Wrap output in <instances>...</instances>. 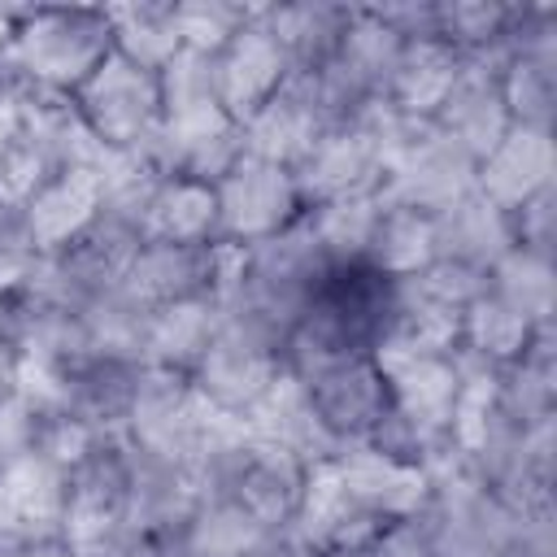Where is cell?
<instances>
[{"mask_svg":"<svg viewBox=\"0 0 557 557\" xmlns=\"http://www.w3.org/2000/svg\"><path fill=\"white\" fill-rule=\"evenodd\" d=\"M392 326V283L370 265H331L283 339V370L309 379L344 357L374 352Z\"/></svg>","mask_w":557,"mask_h":557,"instance_id":"cell-1","label":"cell"},{"mask_svg":"<svg viewBox=\"0 0 557 557\" xmlns=\"http://www.w3.org/2000/svg\"><path fill=\"white\" fill-rule=\"evenodd\" d=\"M113 52L104 4H17L4 70L35 96L70 100Z\"/></svg>","mask_w":557,"mask_h":557,"instance_id":"cell-2","label":"cell"},{"mask_svg":"<svg viewBox=\"0 0 557 557\" xmlns=\"http://www.w3.org/2000/svg\"><path fill=\"white\" fill-rule=\"evenodd\" d=\"M239 422L218 418L191 387L187 374L161 370V366H139L131 413L122 440L139 453L178 461L187 470H205V461L218 453V444L235 431Z\"/></svg>","mask_w":557,"mask_h":557,"instance_id":"cell-3","label":"cell"},{"mask_svg":"<svg viewBox=\"0 0 557 557\" xmlns=\"http://www.w3.org/2000/svg\"><path fill=\"white\" fill-rule=\"evenodd\" d=\"M309 470L313 466H305L287 448L257 440L244 426H235L218 444V453L205 461L200 479H205V492H222V496L239 500L270 531H287L296 518V505L305 496Z\"/></svg>","mask_w":557,"mask_h":557,"instance_id":"cell-4","label":"cell"},{"mask_svg":"<svg viewBox=\"0 0 557 557\" xmlns=\"http://www.w3.org/2000/svg\"><path fill=\"white\" fill-rule=\"evenodd\" d=\"M70 104L104 152L144 157L161 131V74L109 52Z\"/></svg>","mask_w":557,"mask_h":557,"instance_id":"cell-5","label":"cell"},{"mask_svg":"<svg viewBox=\"0 0 557 557\" xmlns=\"http://www.w3.org/2000/svg\"><path fill=\"white\" fill-rule=\"evenodd\" d=\"M131 505V448L126 440L96 444L78 466L65 470V513H61V544L74 557L100 553L122 535Z\"/></svg>","mask_w":557,"mask_h":557,"instance_id":"cell-6","label":"cell"},{"mask_svg":"<svg viewBox=\"0 0 557 557\" xmlns=\"http://www.w3.org/2000/svg\"><path fill=\"white\" fill-rule=\"evenodd\" d=\"M374 361L387 379L392 392V413L426 444L431 461L448 448V426L457 409V392L466 379V366L457 352H426V348H405L383 339L374 348ZM426 461V466H431Z\"/></svg>","mask_w":557,"mask_h":557,"instance_id":"cell-7","label":"cell"},{"mask_svg":"<svg viewBox=\"0 0 557 557\" xmlns=\"http://www.w3.org/2000/svg\"><path fill=\"white\" fill-rule=\"evenodd\" d=\"M187 379L218 418L244 426V418L261 405V396L283 379V348L270 335L235 318H222L213 344L205 348V357L191 366Z\"/></svg>","mask_w":557,"mask_h":557,"instance_id":"cell-8","label":"cell"},{"mask_svg":"<svg viewBox=\"0 0 557 557\" xmlns=\"http://www.w3.org/2000/svg\"><path fill=\"white\" fill-rule=\"evenodd\" d=\"M213 196H218V239L239 244V248L270 244L305 218L296 174L287 165L252 157V152H244L213 183Z\"/></svg>","mask_w":557,"mask_h":557,"instance_id":"cell-9","label":"cell"},{"mask_svg":"<svg viewBox=\"0 0 557 557\" xmlns=\"http://www.w3.org/2000/svg\"><path fill=\"white\" fill-rule=\"evenodd\" d=\"M292 74H296V65H292L287 48L265 30V22L257 17V9H252V17L209 57L213 100H218V109H222L235 126H244L252 113H261V109L287 87Z\"/></svg>","mask_w":557,"mask_h":557,"instance_id":"cell-10","label":"cell"},{"mask_svg":"<svg viewBox=\"0 0 557 557\" xmlns=\"http://www.w3.org/2000/svg\"><path fill=\"white\" fill-rule=\"evenodd\" d=\"M470 191H474V157L457 139H448L435 122H418L409 131L383 183V200L422 209L431 218H440Z\"/></svg>","mask_w":557,"mask_h":557,"instance_id":"cell-11","label":"cell"},{"mask_svg":"<svg viewBox=\"0 0 557 557\" xmlns=\"http://www.w3.org/2000/svg\"><path fill=\"white\" fill-rule=\"evenodd\" d=\"M344 492L383 527L413 522L431 505V470L422 461L392 457L374 444H344L331 461Z\"/></svg>","mask_w":557,"mask_h":557,"instance_id":"cell-12","label":"cell"},{"mask_svg":"<svg viewBox=\"0 0 557 557\" xmlns=\"http://www.w3.org/2000/svg\"><path fill=\"white\" fill-rule=\"evenodd\" d=\"M104 165V161H100ZM100 165H70L39 183V191L17 209L13 231L35 257H61L104 209Z\"/></svg>","mask_w":557,"mask_h":557,"instance_id":"cell-13","label":"cell"},{"mask_svg":"<svg viewBox=\"0 0 557 557\" xmlns=\"http://www.w3.org/2000/svg\"><path fill=\"white\" fill-rule=\"evenodd\" d=\"M300 383H305L322 426L339 444H366L379 431V422L392 413V392H387V379H383L374 352L344 357Z\"/></svg>","mask_w":557,"mask_h":557,"instance_id":"cell-14","label":"cell"},{"mask_svg":"<svg viewBox=\"0 0 557 557\" xmlns=\"http://www.w3.org/2000/svg\"><path fill=\"white\" fill-rule=\"evenodd\" d=\"M200 496H205V479L196 470L131 448V505H126V527L135 535L157 540V544H174V535L196 513Z\"/></svg>","mask_w":557,"mask_h":557,"instance_id":"cell-15","label":"cell"},{"mask_svg":"<svg viewBox=\"0 0 557 557\" xmlns=\"http://www.w3.org/2000/svg\"><path fill=\"white\" fill-rule=\"evenodd\" d=\"M326 126H335V122H331V113H326V104L318 96L313 74L296 70L287 78V87L261 113H252L239 131H244V152L278 161V165L292 170Z\"/></svg>","mask_w":557,"mask_h":557,"instance_id":"cell-16","label":"cell"},{"mask_svg":"<svg viewBox=\"0 0 557 557\" xmlns=\"http://www.w3.org/2000/svg\"><path fill=\"white\" fill-rule=\"evenodd\" d=\"M557 187V139L553 131L509 126L505 139L474 165V191L496 209L513 213L531 196Z\"/></svg>","mask_w":557,"mask_h":557,"instance_id":"cell-17","label":"cell"},{"mask_svg":"<svg viewBox=\"0 0 557 557\" xmlns=\"http://www.w3.org/2000/svg\"><path fill=\"white\" fill-rule=\"evenodd\" d=\"M509 52V48H505ZM505 52H492V57H466V74L457 78V87L448 91V100L440 104L435 113V126L457 139L474 165L505 139V131L513 126L509 122V109L500 100V61Z\"/></svg>","mask_w":557,"mask_h":557,"instance_id":"cell-18","label":"cell"},{"mask_svg":"<svg viewBox=\"0 0 557 557\" xmlns=\"http://www.w3.org/2000/svg\"><path fill=\"white\" fill-rule=\"evenodd\" d=\"M379 531H383V522L370 518V513L344 492V483L335 479L331 461L309 470L305 496H300V505H296V518H292L287 535H296L300 544H309V548L322 553V557H335V553H348V548L370 544Z\"/></svg>","mask_w":557,"mask_h":557,"instance_id":"cell-19","label":"cell"},{"mask_svg":"<svg viewBox=\"0 0 557 557\" xmlns=\"http://www.w3.org/2000/svg\"><path fill=\"white\" fill-rule=\"evenodd\" d=\"M213 261H218V239L187 248V244H139L122 296L135 300L144 313L165 309L178 300L213 296Z\"/></svg>","mask_w":557,"mask_h":557,"instance_id":"cell-20","label":"cell"},{"mask_svg":"<svg viewBox=\"0 0 557 557\" xmlns=\"http://www.w3.org/2000/svg\"><path fill=\"white\" fill-rule=\"evenodd\" d=\"M135 379H139V361L87 357L74 370H65L52 387H44L39 396L61 405V409H70L74 418H83L100 435L122 440L126 413H131V396H135Z\"/></svg>","mask_w":557,"mask_h":557,"instance_id":"cell-21","label":"cell"},{"mask_svg":"<svg viewBox=\"0 0 557 557\" xmlns=\"http://www.w3.org/2000/svg\"><path fill=\"white\" fill-rule=\"evenodd\" d=\"M244 431L257 435V440H270L278 448H287L292 457H300L305 466H326L335 461V453L344 448L318 418L309 392L300 379H292L283 370V379L261 396V405L244 418Z\"/></svg>","mask_w":557,"mask_h":557,"instance_id":"cell-22","label":"cell"},{"mask_svg":"<svg viewBox=\"0 0 557 557\" xmlns=\"http://www.w3.org/2000/svg\"><path fill=\"white\" fill-rule=\"evenodd\" d=\"M139 252V231L100 213L96 226H87L61 257H52L65 292L83 305L91 296H104V292H122L126 283V270Z\"/></svg>","mask_w":557,"mask_h":557,"instance_id":"cell-23","label":"cell"},{"mask_svg":"<svg viewBox=\"0 0 557 557\" xmlns=\"http://www.w3.org/2000/svg\"><path fill=\"white\" fill-rule=\"evenodd\" d=\"M461 74H466V57L457 48H448L444 39H413L396 61L383 100L409 122H435L440 104L448 100Z\"/></svg>","mask_w":557,"mask_h":557,"instance_id":"cell-24","label":"cell"},{"mask_svg":"<svg viewBox=\"0 0 557 557\" xmlns=\"http://www.w3.org/2000/svg\"><path fill=\"white\" fill-rule=\"evenodd\" d=\"M218 326H222V309H218L213 296L148 309L144 313V339H139V366H161V370L191 374V366L213 344Z\"/></svg>","mask_w":557,"mask_h":557,"instance_id":"cell-25","label":"cell"},{"mask_svg":"<svg viewBox=\"0 0 557 557\" xmlns=\"http://www.w3.org/2000/svg\"><path fill=\"white\" fill-rule=\"evenodd\" d=\"M218 239V196L200 178H161L139 218V244H213Z\"/></svg>","mask_w":557,"mask_h":557,"instance_id":"cell-26","label":"cell"},{"mask_svg":"<svg viewBox=\"0 0 557 557\" xmlns=\"http://www.w3.org/2000/svg\"><path fill=\"white\" fill-rule=\"evenodd\" d=\"M278 531L257 522L239 500L205 492L187 527L174 535L170 557H261Z\"/></svg>","mask_w":557,"mask_h":557,"instance_id":"cell-27","label":"cell"},{"mask_svg":"<svg viewBox=\"0 0 557 557\" xmlns=\"http://www.w3.org/2000/svg\"><path fill=\"white\" fill-rule=\"evenodd\" d=\"M440 261V231L435 218L396 200H383L379 222L370 231V244L361 252V265H370L374 274H383L387 283L413 278L418 270Z\"/></svg>","mask_w":557,"mask_h":557,"instance_id":"cell-28","label":"cell"},{"mask_svg":"<svg viewBox=\"0 0 557 557\" xmlns=\"http://www.w3.org/2000/svg\"><path fill=\"white\" fill-rule=\"evenodd\" d=\"M435 231H440V257L444 261H457V265H470L479 274H487L513 248L509 213L496 209L479 191H470L453 209H444L435 218Z\"/></svg>","mask_w":557,"mask_h":557,"instance_id":"cell-29","label":"cell"},{"mask_svg":"<svg viewBox=\"0 0 557 557\" xmlns=\"http://www.w3.org/2000/svg\"><path fill=\"white\" fill-rule=\"evenodd\" d=\"M553 326V322H548ZM535 322L522 318L513 305H505L496 292H479L466 313H461V339H457V357L470 361V366H483V370H505L513 366L531 339H535Z\"/></svg>","mask_w":557,"mask_h":557,"instance_id":"cell-30","label":"cell"},{"mask_svg":"<svg viewBox=\"0 0 557 557\" xmlns=\"http://www.w3.org/2000/svg\"><path fill=\"white\" fill-rule=\"evenodd\" d=\"M352 4H326V0H287V4H257V17L265 30L287 48L296 70H318L335 57V44L344 35Z\"/></svg>","mask_w":557,"mask_h":557,"instance_id":"cell-31","label":"cell"},{"mask_svg":"<svg viewBox=\"0 0 557 557\" xmlns=\"http://www.w3.org/2000/svg\"><path fill=\"white\" fill-rule=\"evenodd\" d=\"M109 13V30H113V52L144 65V70H165L183 44L174 30V9L170 0H131V4H104Z\"/></svg>","mask_w":557,"mask_h":557,"instance_id":"cell-32","label":"cell"},{"mask_svg":"<svg viewBox=\"0 0 557 557\" xmlns=\"http://www.w3.org/2000/svg\"><path fill=\"white\" fill-rule=\"evenodd\" d=\"M518 13L522 4L505 0H435V39L461 57H492L509 48Z\"/></svg>","mask_w":557,"mask_h":557,"instance_id":"cell-33","label":"cell"},{"mask_svg":"<svg viewBox=\"0 0 557 557\" xmlns=\"http://www.w3.org/2000/svg\"><path fill=\"white\" fill-rule=\"evenodd\" d=\"M487 292H496L505 305H513L535 326L557 322V261L535 257L527 248H509L487 270Z\"/></svg>","mask_w":557,"mask_h":557,"instance_id":"cell-34","label":"cell"},{"mask_svg":"<svg viewBox=\"0 0 557 557\" xmlns=\"http://www.w3.org/2000/svg\"><path fill=\"white\" fill-rule=\"evenodd\" d=\"M383 191L379 196H348V200H326L305 209V226L322 257L331 265H361V252L370 244V231L379 222Z\"/></svg>","mask_w":557,"mask_h":557,"instance_id":"cell-35","label":"cell"},{"mask_svg":"<svg viewBox=\"0 0 557 557\" xmlns=\"http://www.w3.org/2000/svg\"><path fill=\"white\" fill-rule=\"evenodd\" d=\"M170 9H174L178 44L187 52L213 57L252 17L257 4H239V0H170Z\"/></svg>","mask_w":557,"mask_h":557,"instance_id":"cell-36","label":"cell"},{"mask_svg":"<svg viewBox=\"0 0 557 557\" xmlns=\"http://www.w3.org/2000/svg\"><path fill=\"white\" fill-rule=\"evenodd\" d=\"M209 109H218L213 78H209V57L183 48L161 70V122H170V117H196V113H209Z\"/></svg>","mask_w":557,"mask_h":557,"instance_id":"cell-37","label":"cell"},{"mask_svg":"<svg viewBox=\"0 0 557 557\" xmlns=\"http://www.w3.org/2000/svg\"><path fill=\"white\" fill-rule=\"evenodd\" d=\"M513 226V248H527L535 257H553L557 261V187L531 196L527 205H518L509 213Z\"/></svg>","mask_w":557,"mask_h":557,"instance_id":"cell-38","label":"cell"},{"mask_svg":"<svg viewBox=\"0 0 557 557\" xmlns=\"http://www.w3.org/2000/svg\"><path fill=\"white\" fill-rule=\"evenodd\" d=\"M335 557H435V548H431L422 522L413 518V522H392L370 544L348 548V553H335Z\"/></svg>","mask_w":557,"mask_h":557,"instance_id":"cell-39","label":"cell"},{"mask_svg":"<svg viewBox=\"0 0 557 557\" xmlns=\"http://www.w3.org/2000/svg\"><path fill=\"white\" fill-rule=\"evenodd\" d=\"M379 17L405 39H435V0H396V4H374Z\"/></svg>","mask_w":557,"mask_h":557,"instance_id":"cell-40","label":"cell"},{"mask_svg":"<svg viewBox=\"0 0 557 557\" xmlns=\"http://www.w3.org/2000/svg\"><path fill=\"white\" fill-rule=\"evenodd\" d=\"M26 100L30 91L0 65V148L22 131V117H26Z\"/></svg>","mask_w":557,"mask_h":557,"instance_id":"cell-41","label":"cell"},{"mask_svg":"<svg viewBox=\"0 0 557 557\" xmlns=\"http://www.w3.org/2000/svg\"><path fill=\"white\" fill-rule=\"evenodd\" d=\"M87 557H170V544H157V540H144V535H122L117 544H109L100 553H87Z\"/></svg>","mask_w":557,"mask_h":557,"instance_id":"cell-42","label":"cell"},{"mask_svg":"<svg viewBox=\"0 0 557 557\" xmlns=\"http://www.w3.org/2000/svg\"><path fill=\"white\" fill-rule=\"evenodd\" d=\"M261 557H322V553H313V548H309V544H300L296 535H287V531H278V535L270 540V548H265Z\"/></svg>","mask_w":557,"mask_h":557,"instance_id":"cell-43","label":"cell"},{"mask_svg":"<svg viewBox=\"0 0 557 557\" xmlns=\"http://www.w3.org/2000/svg\"><path fill=\"white\" fill-rule=\"evenodd\" d=\"M13 387H17V357H13V348L0 331V396H9Z\"/></svg>","mask_w":557,"mask_h":557,"instance_id":"cell-44","label":"cell"},{"mask_svg":"<svg viewBox=\"0 0 557 557\" xmlns=\"http://www.w3.org/2000/svg\"><path fill=\"white\" fill-rule=\"evenodd\" d=\"M13 30H17V4H0V61L13 44Z\"/></svg>","mask_w":557,"mask_h":557,"instance_id":"cell-45","label":"cell"},{"mask_svg":"<svg viewBox=\"0 0 557 557\" xmlns=\"http://www.w3.org/2000/svg\"><path fill=\"white\" fill-rule=\"evenodd\" d=\"M4 557H74L65 544H26V548H13Z\"/></svg>","mask_w":557,"mask_h":557,"instance_id":"cell-46","label":"cell"},{"mask_svg":"<svg viewBox=\"0 0 557 557\" xmlns=\"http://www.w3.org/2000/svg\"><path fill=\"white\" fill-rule=\"evenodd\" d=\"M0 470H4V461H0Z\"/></svg>","mask_w":557,"mask_h":557,"instance_id":"cell-47","label":"cell"},{"mask_svg":"<svg viewBox=\"0 0 557 557\" xmlns=\"http://www.w3.org/2000/svg\"><path fill=\"white\" fill-rule=\"evenodd\" d=\"M0 222H4V218H0Z\"/></svg>","mask_w":557,"mask_h":557,"instance_id":"cell-48","label":"cell"}]
</instances>
